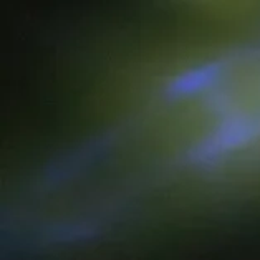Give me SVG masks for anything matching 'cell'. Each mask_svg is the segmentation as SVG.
Masks as SVG:
<instances>
[{
    "mask_svg": "<svg viewBox=\"0 0 260 260\" xmlns=\"http://www.w3.org/2000/svg\"><path fill=\"white\" fill-rule=\"evenodd\" d=\"M121 91L154 159L207 182L260 179V43L171 50Z\"/></svg>",
    "mask_w": 260,
    "mask_h": 260,
    "instance_id": "6da1fadb",
    "label": "cell"
},
{
    "mask_svg": "<svg viewBox=\"0 0 260 260\" xmlns=\"http://www.w3.org/2000/svg\"><path fill=\"white\" fill-rule=\"evenodd\" d=\"M182 10L207 22L253 25L260 22V0H173Z\"/></svg>",
    "mask_w": 260,
    "mask_h": 260,
    "instance_id": "7a4b0ae2",
    "label": "cell"
}]
</instances>
